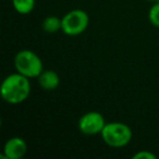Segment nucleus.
<instances>
[{
    "label": "nucleus",
    "instance_id": "nucleus-8",
    "mask_svg": "<svg viewBox=\"0 0 159 159\" xmlns=\"http://www.w3.org/2000/svg\"><path fill=\"white\" fill-rule=\"evenodd\" d=\"M42 29L46 33H57L62 30V19L56 16H46L42 23Z\"/></svg>",
    "mask_w": 159,
    "mask_h": 159
},
{
    "label": "nucleus",
    "instance_id": "nucleus-10",
    "mask_svg": "<svg viewBox=\"0 0 159 159\" xmlns=\"http://www.w3.org/2000/svg\"><path fill=\"white\" fill-rule=\"evenodd\" d=\"M148 20L152 23V25L159 27V1H157L150 7L148 11Z\"/></svg>",
    "mask_w": 159,
    "mask_h": 159
},
{
    "label": "nucleus",
    "instance_id": "nucleus-11",
    "mask_svg": "<svg viewBox=\"0 0 159 159\" xmlns=\"http://www.w3.org/2000/svg\"><path fill=\"white\" fill-rule=\"evenodd\" d=\"M157 156L152 154L149 150H141V152H135L132 156V159H156Z\"/></svg>",
    "mask_w": 159,
    "mask_h": 159
},
{
    "label": "nucleus",
    "instance_id": "nucleus-3",
    "mask_svg": "<svg viewBox=\"0 0 159 159\" xmlns=\"http://www.w3.org/2000/svg\"><path fill=\"white\" fill-rule=\"evenodd\" d=\"M13 63L16 72L29 79L38 77V75L44 71V64L40 57L30 49H23L16 52Z\"/></svg>",
    "mask_w": 159,
    "mask_h": 159
},
{
    "label": "nucleus",
    "instance_id": "nucleus-2",
    "mask_svg": "<svg viewBox=\"0 0 159 159\" xmlns=\"http://www.w3.org/2000/svg\"><path fill=\"white\" fill-rule=\"evenodd\" d=\"M100 136L108 146L120 148L130 143L133 132L130 126L123 122H108L102 129Z\"/></svg>",
    "mask_w": 159,
    "mask_h": 159
},
{
    "label": "nucleus",
    "instance_id": "nucleus-7",
    "mask_svg": "<svg viewBox=\"0 0 159 159\" xmlns=\"http://www.w3.org/2000/svg\"><path fill=\"white\" fill-rule=\"evenodd\" d=\"M37 82L44 91H55L60 85V76L53 70H44L38 75Z\"/></svg>",
    "mask_w": 159,
    "mask_h": 159
},
{
    "label": "nucleus",
    "instance_id": "nucleus-12",
    "mask_svg": "<svg viewBox=\"0 0 159 159\" xmlns=\"http://www.w3.org/2000/svg\"><path fill=\"white\" fill-rule=\"evenodd\" d=\"M146 1H149V2H157L158 0H146Z\"/></svg>",
    "mask_w": 159,
    "mask_h": 159
},
{
    "label": "nucleus",
    "instance_id": "nucleus-1",
    "mask_svg": "<svg viewBox=\"0 0 159 159\" xmlns=\"http://www.w3.org/2000/svg\"><path fill=\"white\" fill-rule=\"evenodd\" d=\"M31 94L30 79L19 72L8 75L1 83L0 95L6 102L11 105L21 104L29 98Z\"/></svg>",
    "mask_w": 159,
    "mask_h": 159
},
{
    "label": "nucleus",
    "instance_id": "nucleus-9",
    "mask_svg": "<svg viewBox=\"0 0 159 159\" xmlns=\"http://www.w3.org/2000/svg\"><path fill=\"white\" fill-rule=\"evenodd\" d=\"M12 5L19 14L26 16L35 8V0H12Z\"/></svg>",
    "mask_w": 159,
    "mask_h": 159
},
{
    "label": "nucleus",
    "instance_id": "nucleus-4",
    "mask_svg": "<svg viewBox=\"0 0 159 159\" xmlns=\"http://www.w3.org/2000/svg\"><path fill=\"white\" fill-rule=\"evenodd\" d=\"M62 30L68 36H77L84 33L89 24V16L84 10L74 9L62 16Z\"/></svg>",
    "mask_w": 159,
    "mask_h": 159
},
{
    "label": "nucleus",
    "instance_id": "nucleus-13",
    "mask_svg": "<svg viewBox=\"0 0 159 159\" xmlns=\"http://www.w3.org/2000/svg\"><path fill=\"white\" fill-rule=\"evenodd\" d=\"M158 1H159V0H158Z\"/></svg>",
    "mask_w": 159,
    "mask_h": 159
},
{
    "label": "nucleus",
    "instance_id": "nucleus-6",
    "mask_svg": "<svg viewBox=\"0 0 159 159\" xmlns=\"http://www.w3.org/2000/svg\"><path fill=\"white\" fill-rule=\"evenodd\" d=\"M27 144L22 137L14 136L9 139L5 143L1 158L5 159H21L26 155Z\"/></svg>",
    "mask_w": 159,
    "mask_h": 159
},
{
    "label": "nucleus",
    "instance_id": "nucleus-5",
    "mask_svg": "<svg viewBox=\"0 0 159 159\" xmlns=\"http://www.w3.org/2000/svg\"><path fill=\"white\" fill-rule=\"evenodd\" d=\"M107 122L104 116L98 111H89L79 119L77 128L84 135L93 136L100 134Z\"/></svg>",
    "mask_w": 159,
    "mask_h": 159
}]
</instances>
